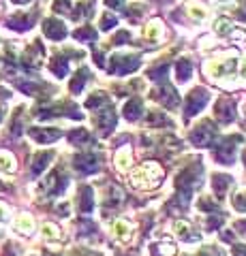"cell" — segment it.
Masks as SVG:
<instances>
[{
  "label": "cell",
  "instance_id": "cell-1",
  "mask_svg": "<svg viewBox=\"0 0 246 256\" xmlns=\"http://www.w3.org/2000/svg\"><path fill=\"white\" fill-rule=\"evenodd\" d=\"M163 178V169L158 166L156 162H144L133 175V184L137 188H150V186H156Z\"/></svg>",
  "mask_w": 246,
  "mask_h": 256
},
{
  "label": "cell",
  "instance_id": "cell-2",
  "mask_svg": "<svg viewBox=\"0 0 246 256\" xmlns=\"http://www.w3.org/2000/svg\"><path fill=\"white\" fill-rule=\"evenodd\" d=\"M67 186H69V180H67V175H65L62 169L52 171L50 178H47V182H45V188H47V192H50L52 196H60L62 192L67 190Z\"/></svg>",
  "mask_w": 246,
  "mask_h": 256
},
{
  "label": "cell",
  "instance_id": "cell-3",
  "mask_svg": "<svg viewBox=\"0 0 246 256\" xmlns=\"http://www.w3.org/2000/svg\"><path fill=\"white\" fill-rule=\"evenodd\" d=\"M212 139H214V128H212V124H208V122L201 124V126H197L195 130H193V134H190V141H193L197 148L210 146Z\"/></svg>",
  "mask_w": 246,
  "mask_h": 256
},
{
  "label": "cell",
  "instance_id": "cell-4",
  "mask_svg": "<svg viewBox=\"0 0 246 256\" xmlns=\"http://www.w3.org/2000/svg\"><path fill=\"white\" fill-rule=\"evenodd\" d=\"M242 141V137H229V139H225L220 146L216 148V158L220 160V162H225V164H229L233 160V156H235V143H240Z\"/></svg>",
  "mask_w": 246,
  "mask_h": 256
},
{
  "label": "cell",
  "instance_id": "cell-5",
  "mask_svg": "<svg viewBox=\"0 0 246 256\" xmlns=\"http://www.w3.org/2000/svg\"><path fill=\"white\" fill-rule=\"evenodd\" d=\"M75 166H77V171H82V173H94V171H99V156L97 154H82V156H77L75 158Z\"/></svg>",
  "mask_w": 246,
  "mask_h": 256
},
{
  "label": "cell",
  "instance_id": "cell-6",
  "mask_svg": "<svg viewBox=\"0 0 246 256\" xmlns=\"http://www.w3.org/2000/svg\"><path fill=\"white\" fill-rule=\"evenodd\" d=\"M235 68V60L233 58H229V60H212L208 66H205V70L212 75V77H223L227 73H231V70Z\"/></svg>",
  "mask_w": 246,
  "mask_h": 256
},
{
  "label": "cell",
  "instance_id": "cell-7",
  "mask_svg": "<svg viewBox=\"0 0 246 256\" xmlns=\"http://www.w3.org/2000/svg\"><path fill=\"white\" fill-rule=\"evenodd\" d=\"M205 102H208V92H203V90H195L193 94L188 96V100H186V118L188 116H195L197 111H199Z\"/></svg>",
  "mask_w": 246,
  "mask_h": 256
},
{
  "label": "cell",
  "instance_id": "cell-8",
  "mask_svg": "<svg viewBox=\"0 0 246 256\" xmlns=\"http://www.w3.org/2000/svg\"><path fill=\"white\" fill-rule=\"evenodd\" d=\"M54 158V152H41V154H37L33 158V164H30V173L35 175H41L45 169H47V164H50V160Z\"/></svg>",
  "mask_w": 246,
  "mask_h": 256
},
{
  "label": "cell",
  "instance_id": "cell-9",
  "mask_svg": "<svg viewBox=\"0 0 246 256\" xmlns=\"http://www.w3.org/2000/svg\"><path fill=\"white\" fill-rule=\"evenodd\" d=\"M28 134L33 139H37L39 143H52L60 139V130H45V128H30Z\"/></svg>",
  "mask_w": 246,
  "mask_h": 256
},
{
  "label": "cell",
  "instance_id": "cell-10",
  "mask_svg": "<svg viewBox=\"0 0 246 256\" xmlns=\"http://www.w3.org/2000/svg\"><path fill=\"white\" fill-rule=\"evenodd\" d=\"M92 207H94L92 188L90 186H82V190H79V210H82V214H90Z\"/></svg>",
  "mask_w": 246,
  "mask_h": 256
},
{
  "label": "cell",
  "instance_id": "cell-11",
  "mask_svg": "<svg viewBox=\"0 0 246 256\" xmlns=\"http://www.w3.org/2000/svg\"><path fill=\"white\" fill-rule=\"evenodd\" d=\"M216 116L223 120V122H231L233 120V102L231 100H220L216 105Z\"/></svg>",
  "mask_w": 246,
  "mask_h": 256
},
{
  "label": "cell",
  "instance_id": "cell-12",
  "mask_svg": "<svg viewBox=\"0 0 246 256\" xmlns=\"http://www.w3.org/2000/svg\"><path fill=\"white\" fill-rule=\"evenodd\" d=\"M131 224L126 222V220H116V224H114V233H116V237L120 239V242H129L131 239Z\"/></svg>",
  "mask_w": 246,
  "mask_h": 256
},
{
  "label": "cell",
  "instance_id": "cell-13",
  "mask_svg": "<svg viewBox=\"0 0 246 256\" xmlns=\"http://www.w3.org/2000/svg\"><path fill=\"white\" fill-rule=\"evenodd\" d=\"M15 228L20 230V233H24V235H30L33 233V228H35V222H33V218H30L28 214H22L18 220H15Z\"/></svg>",
  "mask_w": 246,
  "mask_h": 256
},
{
  "label": "cell",
  "instance_id": "cell-14",
  "mask_svg": "<svg viewBox=\"0 0 246 256\" xmlns=\"http://www.w3.org/2000/svg\"><path fill=\"white\" fill-rule=\"evenodd\" d=\"M116 162H118V169H122V171H126L131 166V148H124V150H120L116 154Z\"/></svg>",
  "mask_w": 246,
  "mask_h": 256
},
{
  "label": "cell",
  "instance_id": "cell-15",
  "mask_svg": "<svg viewBox=\"0 0 246 256\" xmlns=\"http://www.w3.org/2000/svg\"><path fill=\"white\" fill-rule=\"evenodd\" d=\"M229 186H231V178H227V175H214V190H216L218 196H223Z\"/></svg>",
  "mask_w": 246,
  "mask_h": 256
},
{
  "label": "cell",
  "instance_id": "cell-16",
  "mask_svg": "<svg viewBox=\"0 0 246 256\" xmlns=\"http://www.w3.org/2000/svg\"><path fill=\"white\" fill-rule=\"evenodd\" d=\"M152 254L154 256H173L176 254V246L173 244H156V246H152Z\"/></svg>",
  "mask_w": 246,
  "mask_h": 256
},
{
  "label": "cell",
  "instance_id": "cell-17",
  "mask_svg": "<svg viewBox=\"0 0 246 256\" xmlns=\"http://www.w3.org/2000/svg\"><path fill=\"white\" fill-rule=\"evenodd\" d=\"M214 30H216V34H220V36H231V32L235 28L231 26V22L229 20H218L216 24H214Z\"/></svg>",
  "mask_w": 246,
  "mask_h": 256
},
{
  "label": "cell",
  "instance_id": "cell-18",
  "mask_svg": "<svg viewBox=\"0 0 246 256\" xmlns=\"http://www.w3.org/2000/svg\"><path fill=\"white\" fill-rule=\"evenodd\" d=\"M0 169L3 171H13L15 169V158L9 152H0Z\"/></svg>",
  "mask_w": 246,
  "mask_h": 256
},
{
  "label": "cell",
  "instance_id": "cell-19",
  "mask_svg": "<svg viewBox=\"0 0 246 256\" xmlns=\"http://www.w3.org/2000/svg\"><path fill=\"white\" fill-rule=\"evenodd\" d=\"M43 235H45V239H52V242H58V239L62 237L60 228L56 226V224H45V226H43Z\"/></svg>",
  "mask_w": 246,
  "mask_h": 256
},
{
  "label": "cell",
  "instance_id": "cell-20",
  "mask_svg": "<svg viewBox=\"0 0 246 256\" xmlns=\"http://www.w3.org/2000/svg\"><path fill=\"white\" fill-rule=\"evenodd\" d=\"M176 233H178V237L190 239V242H193V239H197V235L190 233V226H188L186 222H176Z\"/></svg>",
  "mask_w": 246,
  "mask_h": 256
},
{
  "label": "cell",
  "instance_id": "cell-21",
  "mask_svg": "<svg viewBox=\"0 0 246 256\" xmlns=\"http://www.w3.org/2000/svg\"><path fill=\"white\" fill-rule=\"evenodd\" d=\"M188 15L193 20H205L208 18V11H205L203 6H199V4H188Z\"/></svg>",
  "mask_w": 246,
  "mask_h": 256
},
{
  "label": "cell",
  "instance_id": "cell-22",
  "mask_svg": "<svg viewBox=\"0 0 246 256\" xmlns=\"http://www.w3.org/2000/svg\"><path fill=\"white\" fill-rule=\"evenodd\" d=\"M139 109H141V102L139 100H133L126 105V118L129 120H137L139 118Z\"/></svg>",
  "mask_w": 246,
  "mask_h": 256
},
{
  "label": "cell",
  "instance_id": "cell-23",
  "mask_svg": "<svg viewBox=\"0 0 246 256\" xmlns=\"http://www.w3.org/2000/svg\"><path fill=\"white\" fill-rule=\"evenodd\" d=\"M69 141L73 143V146H79V143L88 141V132H86V130H75V132L69 134Z\"/></svg>",
  "mask_w": 246,
  "mask_h": 256
},
{
  "label": "cell",
  "instance_id": "cell-24",
  "mask_svg": "<svg viewBox=\"0 0 246 256\" xmlns=\"http://www.w3.org/2000/svg\"><path fill=\"white\" fill-rule=\"evenodd\" d=\"M161 32H163L161 24H158V22H152V24H150V26L146 28V36H148V38H156V36H161Z\"/></svg>",
  "mask_w": 246,
  "mask_h": 256
},
{
  "label": "cell",
  "instance_id": "cell-25",
  "mask_svg": "<svg viewBox=\"0 0 246 256\" xmlns=\"http://www.w3.org/2000/svg\"><path fill=\"white\" fill-rule=\"evenodd\" d=\"M233 207L240 212H246V190L244 192H237V194L233 196Z\"/></svg>",
  "mask_w": 246,
  "mask_h": 256
},
{
  "label": "cell",
  "instance_id": "cell-26",
  "mask_svg": "<svg viewBox=\"0 0 246 256\" xmlns=\"http://www.w3.org/2000/svg\"><path fill=\"white\" fill-rule=\"evenodd\" d=\"M178 77H180V82H186V79L190 77V64L188 62L178 64Z\"/></svg>",
  "mask_w": 246,
  "mask_h": 256
},
{
  "label": "cell",
  "instance_id": "cell-27",
  "mask_svg": "<svg viewBox=\"0 0 246 256\" xmlns=\"http://www.w3.org/2000/svg\"><path fill=\"white\" fill-rule=\"evenodd\" d=\"M233 256H246V246H235L233 248Z\"/></svg>",
  "mask_w": 246,
  "mask_h": 256
},
{
  "label": "cell",
  "instance_id": "cell-28",
  "mask_svg": "<svg viewBox=\"0 0 246 256\" xmlns=\"http://www.w3.org/2000/svg\"><path fill=\"white\" fill-rule=\"evenodd\" d=\"M9 220V216H7V210L5 207H0V222H7Z\"/></svg>",
  "mask_w": 246,
  "mask_h": 256
},
{
  "label": "cell",
  "instance_id": "cell-29",
  "mask_svg": "<svg viewBox=\"0 0 246 256\" xmlns=\"http://www.w3.org/2000/svg\"><path fill=\"white\" fill-rule=\"evenodd\" d=\"M240 75L246 79V58L242 60V64H240Z\"/></svg>",
  "mask_w": 246,
  "mask_h": 256
},
{
  "label": "cell",
  "instance_id": "cell-30",
  "mask_svg": "<svg viewBox=\"0 0 246 256\" xmlns=\"http://www.w3.org/2000/svg\"><path fill=\"white\" fill-rule=\"evenodd\" d=\"M199 256H216V252H212V250H201Z\"/></svg>",
  "mask_w": 246,
  "mask_h": 256
},
{
  "label": "cell",
  "instance_id": "cell-31",
  "mask_svg": "<svg viewBox=\"0 0 246 256\" xmlns=\"http://www.w3.org/2000/svg\"><path fill=\"white\" fill-rule=\"evenodd\" d=\"M242 158H244V162H246V152H244V156H242Z\"/></svg>",
  "mask_w": 246,
  "mask_h": 256
},
{
  "label": "cell",
  "instance_id": "cell-32",
  "mask_svg": "<svg viewBox=\"0 0 246 256\" xmlns=\"http://www.w3.org/2000/svg\"><path fill=\"white\" fill-rule=\"evenodd\" d=\"M0 118H3V111H0Z\"/></svg>",
  "mask_w": 246,
  "mask_h": 256
}]
</instances>
